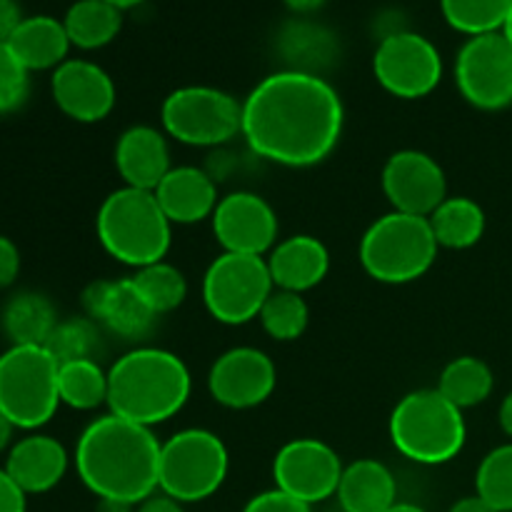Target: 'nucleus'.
I'll list each match as a JSON object with an SVG mask.
<instances>
[{
	"mask_svg": "<svg viewBox=\"0 0 512 512\" xmlns=\"http://www.w3.org/2000/svg\"><path fill=\"white\" fill-rule=\"evenodd\" d=\"M390 443L405 460L418 465H445L458 458L468 440L463 410L433 390H415L390 413Z\"/></svg>",
	"mask_w": 512,
	"mask_h": 512,
	"instance_id": "5",
	"label": "nucleus"
},
{
	"mask_svg": "<svg viewBox=\"0 0 512 512\" xmlns=\"http://www.w3.org/2000/svg\"><path fill=\"white\" fill-rule=\"evenodd\" d=\"M278 385V370L263 350L230 348L210 365V398L228 410H250L263 405Z\"/></svg>",
	"mask_w": 512,
	"mask_h": 512,
	"instance_id": "15",
	"label": "nucleus"
},
{
	"mask_svg": "<svg viewBox=\"0 0 512 512\" xmlns=\"http://www.w3.org/2000/svg\"><path fill=\"white\" fill-rule=\"evenodd\" d=\"M383 193L398 213L430 218L448 198V178L438 160L423 150H398L383 168Z\"/></svg>",
	"mask_w": 512,
	"mask_h": 512,
	"instance_id": "16",
	"label": "nucleus"
},
{
	"mask_svg": "<svg viewBox=\"0 0 512 512\" xmlns=\"http://www.w3.org/2000/svg\"><path fill=\"white\" fill-rule=\"evenodd\" d=\"M438 240L428 218L390 213L380 215L360 238V265L373 280L385 285H405L420 280L438 258Z\"/></svg>",
	"mask_w": 512,
	"mask_h": 512,
	"instance_id": "6",
	"label": "nucleus"
},
{
	"mask_svg": "<svg viewBox=\"0 0 512 512\" xmlns=\"http://www.w3.org/2000/svg\"><path fill=\"white\" fill-rule=\"evenodd\" d=\"M153 193L173 225H195L213 218L220 200L213 175L195 165L170 168Z\"/></svg>",
	"mask_w": 512,
	"mask_h": 512,
	"instance_id": "21",
	"label": "nucleus"
},
{
	"mask_svg": "<svg viewBox=\"0 0 512 512\" xmlns=\"http://www.w3.org/2000/svg\"><path fill=\"white\" fill-rule=\"evenodd\" d=\"M343 468V460L328 443L318 438H295L275 453L273 480L275 488L313 508L335 498Z\"/></svg>",
	"mask_w": 512,
	"mask_h": 512,
	"instance_id": "13",
	"label": "nucleus"
},
{
	"mask_svg": "<svg viewBox=\"0 0 512 512\" xmlns=\"http://www.w3.org/2000/svg\"><path fill=\"white\" fill-rule=\"evenodd\" d=\"M503 35H505V38H508V40H510V45H512V10H510L508 20H505V28H503Z\"/></svg>",
	"mask_w": 512,
	"mask_h": 512,
	"instance_id": "49",
	"label": "nucleus"
},
{
	"mask_svg": "<svg viewBox=\"0 0 512 512\" xmlns=\"http://www.w3.org/2000/svg\"><path fill=\"white\" fill-rule=\"evenodd\" d=\"M265 333L278 343H293L308 330L310 308L300 293L275 288L258 315Z\"/></svg>",
	"mask_w": 512,
	"mask_h": 512,
	"instance_id": "34",
	"label": "nucleus"
},
{
	"mask_svg": "<svg viewBox=\"0 0 512 512\" xmlns=\"http://www.w3.org/2000/svg\"><path fill=\"white\" fill-rule=\"evenodd\" d=\"M498 420H500V428H503V433L508 435L510 443H512V390L508 395H505L503 403H500Z\"/></svg>",
	"mask_w": 512,
	"mask_h": 512,
	"instance_id": "43",
	"label": "nucleus"
},
{
	"mask_svg": "<svg viewBox=\"0 0 512 512\" xmlns=\"http://www.w3.org/2000/svg\"><path fill=\"white\" fill-rule=\"evenodd\" d=\"M138 505L120 503V500H98V510L95 512H135Z\"/></svg>",
	"mask_w": 512,
	"mask_h": 512,
	"instance_id": "46",
	"label": "nucleus"
},
{
	"mask_svg": "<svg viewBox=\"0 0 512 512\" xmlns=\"http://www.w3.org/2000/svg\"><path fill=\"white\" fill-rule=\"evenodd\" d=\"M448 512H498L493 508V505L485 503L483 498H478V495H470V498H463L458 500V503L450 505Z\"/></svg>",
	"mask_w": 512,
	"mask_h": 512,
	"instance_id": "42",
	"label": "nucleus"
},
{
	"mask_svg": "<svg viewBox=\"0 0 512 512\" xmlns=\"http://www.w3.org/2000/svg\"><path fill=\"white\" fill-rule=\"evenodd\" d=\"M70 45L80 50H100L118 38L123 10L108 0H75L63 18Z\"/></svg>",
	"mask_w": 512,
	"mask_h": 512,
	"instance_id": "27",
	"label": "nucleus"
},
{
	"mask_svg": "<svg viewBox=\"0 0 512 512\" xmlns=\"http://www.w3.org/2000/svg\"><path fill=\"white\" fill-rule=\"evenodd\" d=\"M163 133L190 148H218L243 133V103L210 85L173 90L160 108Z\"/></svg>",
	"mask_w": 512,
	"mask_h": 512,
	"instance_id": "9",
	"label": "nucleus"
},
{
	"mask_svg": "<svg viewBox=\"0 0 512 512\" xmlns=\"http://www.w3.org/2000/svg\"><path fill=\"white\" fill-rule=\"evenodd\" d=\"M130 278L158 318L178 310L188 298V280H185L183 270H178L168 260L143 265Z\"/></svg>",
	"mask_w": 512,
	"mask_h": 512,
	"instance_id": "31",
	"label": "nucleus"
},
{
	"mask_svg": "<svg viewBox=\"0 0 512 512\" xmlns=\"http://www.w3.org/2000/svg\"><path fill=\"white\" fill-rule=\"evenodd\" d=\"M73 463L98 500L140 505L158 493L160 440L120 415H100L80 433Z\"/></svg>",
	"mask_w": 512,
	"mask_h": 512,
	"instance_id": "2",
	"label": "nucleus"
},
{
	"mask_svg": "<svg viewBox=\"0 0 512 512\" xmlns=\"http://www.w3.org/2000/svg\"><path fill=\"white\" fill-rule=\"evenodd\" d=\"M60 403L73 410H95L108 405V370L98 360H75L58 365Z\"/></svg>",
	"mask_w": 512,
	"mask_h": 512,
	"instance_id": "30",
	"label": "nucleus"
},
{
	"mask_svg": "<svg viewBox=\"0 0 512 512\" xmlns=\"http://www.w3.org/2000/svg\"><path fill=\"white\" fill-rule=\"evenodd\" d=\"M335 498L343 512H385L398 503V483L388 465L360 458L343 468Z\"/></svg>",
	"mask_w": 512,
	"mask_h": 512,
	"instance_id": "23",
	"label": "nucleus"
},
{
	"mask_svg": "<svg viewBox=\"0 0 512 512\" xmlns=\"http://www.w3.org/2000/svg\"><path fill=\"white\" fill-rule=\"evenodd\" d=\"M230 455L220 435L205 428H185L160 443L158 493L178 503H203L223 488Z\"/></svg>",
	"mask_w": 512,
	"mask_h": 512,
	"instance_id": "7",
	"label": "nucleus"
},
{
	"mask_svg": "<svg viewBox=\"0 0 512 512\" xmlns=\"http://www.w3.org/2000/svg\"><path fill=\"white\" fill-rule=\"evenodd\" d=\"M385 512H428V510L420 508V505H415V503H403V500H398L393 508H388Z\"/></svg>",
	"mask_w": 512,
	"mask_h": 512,
	"instance_id": "47",
	"label": "nucleus"
},
{
	"mask_svg": "<svg viewBox=\"0 0 512 512\" xmlns=\"http://www.w3.org/2000/svg\"><path fill=\"white\" fill-rule=\"evenodd\" d=\"M108 3H113L115 8L120 10H128V8H135V5H140L143 0H108Z\"/></svg>",
	"mask_w": 512,
	"mask_h": 512,
	"instance_id": "48",
	"label": "nucleus"
},
{
	"mask_svg": "<svg viewBox=\"0 0 512 512\" xmlns=\"http://www.w3.org/2000/svg\"><path fill=\"white\" fill-rule=\"evenodd\" d=\"M15 425L5 418V413H0V453L13 448V435H15Z\"/></svg>",
	"mask_w": 512,
	"mask_h": 512,
	"instance_id": "45",
	"label": "nucleus"
},
{
	"mask_svg": "<svg viewBox=\"0 0 512 512\" xmlns=\"http://www.w3.org/2000/svg\"><path fill=\"white\" fill-rule=\"evenodd\" d=\"M285 8H290L298 15H310L325 5V0H283Z\"/></svg>",
	"mask_w": 512,
	"mask_h": 512,
	"instance_id": "44",
	"label": "nucleus"
},
{
	"mask_svg": "<svg viewBox=\"0 0 512 512\" xmlns=\"http://www.w3.org/2000/svg\"><path fill=\"white\" fill-rule=\"evenodd\" d=\"M455 85L465 103L478 110L512 105V45L503 33L475 35L455 55Z\"/></svg>",
	"mask_w": 512,
	"mask_h": 512,
	"instance_id": "12",
	"label": "nucleus"
},
{
	"mask_svg": "<svg viewBox=\"0 0 512 512\" xmlns=\"http://www.w3.org/2000/svg\"><path fill=\"white\" fill-rule=\"evenodd\" d=\"M68 450L63 443L43 433L13 443L5 460L10 478L23 488L25 495H40L53 490L68 473Z\"/></svg>",
	"mask_w": 512,
	"mask_h": 512,
	"instance_id": "22",
	"label": "nucleus"
},
{
	"mask_svg": "<svg viewBox=\"0 0 512 512\" xmlns=\"http://www.w3.org/2000/svg\"><path fill=\"white\" fill-rule=\"evenodd\" d=\"M23 20L25 15L18 0H0V43H8Z\"/></svg>",
	"mask_w": 512,
	"mask_h": 512,
	"instance_id": "40",
	"label": "nucleus"
},
{
	"mask_svg": "<svg viewBox=\"0 0 512 512\" xmlns=\"http://www.w3.org/2000/svg\"><path fill=\"white\" fill-rule=\"evenodd\" d=\"M445 23L458 33L475 35L503 33L512 0H440Z\"/></svg>",
	"mask_w": 512,
	"mask_h": 512,
	"instance_id": "32",
	"label": "nucleus"
},
{
	"mask_svg": "<svg viewBox=\"0 0 512 512\" xmlns=\"http://www.w3.org/2000/svg\"><path fill=\"white\" fill-rule=\"evenodd\" d=\"M193 390L183 358L163 348H135L108 370V408L113 415L153 430L185 408Z\"/></svg>",
	"mask_w": 512,
	"mask_h": 512,
	"instance_id": "3",
	"label": "nucleus"
},
{
	"mask_svg": "<svg viewBox=\"0 0 512 512\" xmlns=\"http://www.w3.org/2000/svg\"><path fill=\"white\" fill-rule=\"evenodd\" d=\"M83 308L100 328L125 340H138L153 330L158 315L150 310L133 278L95 280L85 288Z\"/></svg>",
	"mask_w": 512,
	"mask_h": 512,
	"instance_id": "18",
	"label": "nucleus"
},
{
	"mask_svg": "<svg viewBox=\"0 0 512 512\" xmlns=\"http://www.w3.org/2000/svg\"><path fill=\"white\" fill-rule=\"evenodd\" d=\"M113 158L123 185L138 190H155L173 168L168 135L153 125H130L123 130Z\"/></svg>",
	"mask_w": 512,
	"mask_h": 512,
	"instance_id": "19",
	"label": "nucleus"
},
{
	"mask_svg": "<svg viewBox=\"0 0 512 512\" xmlns=\"http://www.w3.org/2000/svg\"><path fill=\"white\" fill-rule=\"evenodd\" d=\"M60 405L58 363L40 345H10L0 355V413L18 430L50 423Z\"/></svg>",
	"mask_w": 512,
	"mask_h": 512,
	"instance_id": "8",
	"label": "nucleus"
},
{
	"mask_svg": "<svg viewBox=\"0 0 512 512\" xmlns=\"http://www.w3.org/2000/svg\"><path fill=\"white\" fill-rule=\"evenodd\" d=\"M278 50L285 58L288 70L323 75V70L338 55V40L323 25L295 20V23L285 25L283 33H280Z\"/></svg>",
	"mask_w": 512,
	"mask_h": 512,
	"instance_id": "25",
	"label": "nucleus"
},
{
	"mask_svg": "<svg viewBox=\"0 0 512 512\" xmlns=\"http://www.w3.org/2000/svg\"><path fill=\"white\" fill-rule=\"evenodd\" d=\"M475 495L498 512H512V443L498 445L480 460Z\"/></svg>",
	"mask_w": 512,
	"mask_h": 512,
	"instance_id": "35",
	"label": "nucleus"
},
{
	"mask_svg": "<svg viewBox=\"0 0 512 512\" xmlns=\"http://www.w3.org/2000/svg\"><path fill=\"white\" fill-rule=\"evenodd\" d=\"M30 93V73L8 43H0V115H8L25 103Z\"/></svg>",
	"mask_w": 512,
	"mask_h": 512,
	"instance_id": "36",
	"label": "nucleus"
},
{
	"mask_svg": "<svg viewBox=\"0 0 512 512\" xmlns=\"http://www.w3.org/2000/svg\"><path fill=\"white\" fill-rule=\"evenodd\" d=\"M210 225L223 253L265 258L278 243V213L263 195L250 193V190L223 195L210 218Z\"/></svg>",
	"mask_w": 512,
	"mask_h": 512,
	"instance_id": "14",
	"label": "nucleus"
},
{
	"mask_svg": "<svg viewBox=\"0 0 512 512\" xmlns=\"http://www.w3.org/2000/svg\"><path fill=\"white\" fill-rule=\"evenodd\" d=\"M495 375L485 360L475 355L450 360L438 378V393L460 410L483 405L493 395Z\"/></svg>",
	"mask_w": 512,
	"mask_h": 512,
	"instance_id": "29",
	"label": "nucleus"
},
{
	"mask_svg": "<svg viewBox=\"0 0 512 512\" xmlns=\"http://www.w3.org/2000/svg\"><path fill=\"white\" fill-rule=\"evenodd\" d=\"M430 228L440 248L468 250L485 235V210L465 195H448L430 215Z\"/></svg>",
	"mask_w": 512,
	"mask_h": 512,
	"instance_id": "26",
	"label": "nucleus"
},
{
	"mask_svg": "<svg viewBox=\"0 0 512 512\" xmlns=\"http://www.w3.org/2000/svg\"><path fill=\"white\" fill-rule=\"evenodd\" d=\"M43 348L48 350L50 358L58 365L75 363V360H98L100 348H103L100 325L90 320L88 315L85 318L58 320Z\"/></svg>",
	"mask_w": 512,
	"mask_h": 512,
	"instance_id": "33",
	"label": "nucleus"
},
{
	"mask_svg": "<svg viewBox=\"0 0 512 512\" xmlns=\"http://www.w3.org/2000/svg\"><path fill=\"white\" fill-rule=\"evenodd\" d=\"M95 230L105 253L130 268L165 260L173 240V223L160 208L153 190H113L100 203Z\"/></svg>",
	"mask_w": 512,
	"mask_h": 512,
	"instance_id": "4",
	"label": "nucleus"
},
{
	"mask_svg": "<svg viewBox=\"0 0 512 512\" xmlns=\"http://www.w3.org/2000/svg\"><path fill=\"white\" fill-rule=\"evenodd\" d=\"M243 512H313V508L300 503V500L290 498V495L283 493V490L273 488V490H265V493H258L255 498H250Z\"/></svg>",
	"mask_w": 512,
	"mask_h": 512,
	"instance_id": "37",
	"label": "nucleus"
},
{
	"mask_svg": "<svg viewBox=\"0 0 512 512\" xmlns=\"http://www.w3.org/2000/svg\"><path fill=\"white\" fill-rule=\"evenodd\" d=\"M135 512H185V505L178 503V500L168 498V495L155 493L150 495L148 500H143Z\"/></svg>",
	"mask_w": 512,
	"mask_h": 512,
	"instance_id": "41",
	"label": "nucleus"
},
{
	"mask_svg": "<svg viewBox=\"0 0 512 512\" xmlns=\"http://www.w3.org/2000/svg\"><path fill=\"white\" fill-rule=\"evenodd\" d=\"M265 260L275 288L300 295L318 288L330 270V253L323 240L305 233L278 240Z\"/></svg>",
	"mask_w": 512,
	"mask_h": 512,
	"instance_id": "20",
	"label": "nucleus"
},
{
	"mask_svg": "<svg viewBox=\"0 0 512 512\" xmlns=\"http://www.w3.org/2000/svg\"><path fill=\"white\" fill-rule=\"evenodd\" d=\"M50 93L60 113L75 123H100L113 113L118 100V90L108 70L83 58H68L53 70Z\"/></svg>",
	"mask_w": 512,
	"mask_h": 512,
	"instance_id": "17",
	"label": "nucleus"
},
{
	"mask_svg": "<svg viewBox=\"0 0 512 512\" xmlns=\"http://www.w3.org/2000/svg\"><path fill=\"white\" fill-rule=\"evenodd\" d=\"M275 290L263 255L220 253L203 275V303L223 325H245L263 310Z\"/></svg>",
	"mask_w": 512,
	"mask_h": 512,
	"instance_id": "10",
	"label": "nucleus"
},
{
	"mask_svg": "<svg viewBox=\"0 0 512 512\" xmlns=\"http://www.w3.org/2000/svg\"><path fill=\"white\" fill-rule=\"evenodd\" d=\"M55 325H58L55 305L40 293L15 295L3 310V330L13 345H40L43 348Z\"/></svg>",
	"mask_w": 512,
	"mask_h": 512,
	"instance_id": "28",
	"label": "nucleus"
},
{
	"mask_svg": "<svg viewBox=\"0 0 512 512\" xmlns=\"http://www.w3.org/2000/svg\"><path fill=\"white\" fill-rule=\"evenodd\" d=\"M0 512H28V495L5 468H0Z\"/></svg>",
	"mask_w": 512,
	"mask_h": 512,
	"instance_id": "38",
	"label": "nucleus"
},
{
	"mask_svg": "<svg viewBox=\"0 0 512 512\" xmlns=\"http://www.w3.org/2000/svg\"><path fill=\"white\" fill-rule=\"evenodd\" d=\"M345 108L323 75L278 70L243 100V138L258 158L285 168H310L340 143Z\"/></svg>",
	"mask_w": 512,
	"mask_h": 512,
	"instance_id": "1",
	"label": "nucleus"
},
{
	"mask_svg": "<svg viewBox=\"0 0 512 512\" xmlns=\"http://www.w3.org/2000/svg\"><path fill=\"white\" fill-rule=\"evenodd\" d=\"M20 273V250L10 238L0 235V288L15 283Z\"/></svg>",
	"mask_w": 512,
	"mask_h": 512,
	"instance_id": "39",
	"label": "nucleus"
},
{
	"mask_svg": "<svg viewBox=\"0 0 512 512\" xmlns=\"http://www.w3.org/2000/svg\"><path fill=\"white\" fill-rule=\"evenodd\" d=\"M373 75L395 98H428L443 80V55L425 35L393 30L375 48Z\"/></svg>",
	"mask_w": 512,
	"mask_h": 512,
	"instance_id": "11",
	"label": "nucleus"
},
{
	"mask_svg": "<svg viewBox=\"0 0 512 512\" xmlns=\"http://www.w3.org/2000/svg\"><path fill=\"white\" fill-rule=\"evenodd\" d=\"M8 48L28 68V73H33V70H55L63 65L73 45L65 33L63 20L50 15H30L10 35Z\"/></svg>",
	"mask_w": 512,
	"mask_h": 512,
	"instance_id": "24",
	"label": "nucleus"
}]
</instances>
